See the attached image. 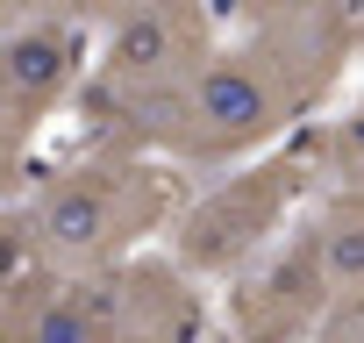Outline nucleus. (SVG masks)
<instances>
[{
    "instance_id": "423d86ee",
    "label": "nucleus",
    "mask_w": 364,
    "mask_h": 343,
    "mask_svg": "<svg viewBox=\"0 0 364 343\" xmlns=\"http://www.w3.org/2000/svg\"><path fill=\"white\" fill-rule=\"evenodd\" d=\"M336 272L307 229V208L300 222L257 258L243 265L229 286H222V322H229V343H314L328 300H336Z\"/></svg>"
},
{
    "instance_id": "39448f33",
    "label": "nucleus",
    "mask_w": 364,
    "mask_h": 343,
    "mask_svg": "<svg viewBox=\"0 0 364 343\" xmlns=\"http://www.w3.org/2000/svg\"><path fill=\"white\" fill-rule=\"evenodd\" d=\"M93 79V29L65 22V15H8L0 36V136H8V172L22 186L29 143L43 136V122L79 100Z\"/></svg>"
},
{
    "instance_id": "f03ea898",
    "label": "nucleus",
    "mask_w": 364,
    "mask_h": 343,
    "mask_svg": "<svg viewBox=\"0 0 364 343\" xmlns=\"http://www.w3.org/2000/svg\"><path fill=\"white\" fill-rule=\"evenodd\" d=\"M314 107L300 100V86L286 79V65L250 36H222L208 51V65L171 86L157 107H143L114 143H136V150H157L171 157L178 172H229L243 157H264L279 136H293Z\"/></svg>"
},
{
    "instance_id": "1a4fd4ad",
    "label": "nucleus",
    "mask_w": 364,
    "mask_h": 343,
    "mask_svg": "<svg viewBox=\"0 0 364 343\" xmlns=\"http://www.w3.org/2000/svg\"><path fill=\"white\" fill-rule=\"evenodd\" d=\"M215 8H222L236 29H272V22H293V15L336 8V0H215Z\"/></svg>"
},
{
    "instance_id": "6e6552de",
    "label": "nucleus",
    "mask_w": 364,
    "mask_h": 343,
    "mask_svg": "<svg viewBox=\"0 0 364 343\" xmlns=\"http://www.w3.org/2000/svg\"><path fill=\"white\" fill-rule=\"evenodd\" d=\"M314 136V172H321V194H364V93L328 115Z\"/></svg>"
},
{
    "instance_id": "7ed1b4c3",
    "label": "nucleus",
    "mask_w": 364,
    "mask_h": 343,
    "mask_svg": "<svg viewBox=\"0 0 364 343\" xmlns=\"http://www.w3.org/2000/svg\"><path fill=\"white\" fill-rule=\"evenodd\" d=\"M321 194V172H314V136H293V143H272L264 157H243L229 164L215 186L186 194L178 222L164 229L171 236V258L200 272L208 286H229L243 265H257L293 222L300 208Z\"/></svg>"
},
{
    "instance_id": "20e7f679",
    "label": "nucleus",
    "mask_w": 364,
    "mask_h": 343,
    "mask_svg": "<svg viewBox=\"0 0 364 343\" xmlns=\"http://www.w3.org/2000/svg\"><path fill=\"white\" fill-rule=\"evenodd\" d=\"M222 8L215 0H136L122 8L100 43H93V79H86V136H122L143 107H157L171 86H186L208 51L222 43Z\"/></svg>"
},
{
    "instance_id": "f257e3e1",
    "label": "nucleus",
    "mask_w": 364,
    "mask_h": 343,
    "mask_svg": "<svg viewBox=\"0 0 364 343\" xmlns=\"http://www.w3.org/2000/svg\"><path fill=\"white\" fill-rule=\"evenodd\" d=\"M186 186L178 164L114 136H86L72 164H58L50 179L8 208V272L43 265V272H100L136 258L157 229L178 222Z\"/></svg>"
},
{
    "instance_id": "0eeeda50",
    "label": "nucleus",
    "mask_w": 364,
    "mask_h": 343,
    "mask_svg": "<svg viewBox=\"0 0 364 343\" xmlns=\"http://www.w3.org/2000/svg\"><path fill=\"white\" fill-rule=\"evenodd\" d=\"M107 343H200L208 329V279L186 272L171 250H136L122 265L86 272Z\"/></svg>"
},
{
    "instance_id": "9d476101",
    "label": "nucleus",
    "mask_w": 364,
    "mask_h": 343,
    "mask_svg": "<svg viewBox=\"0 0 364 343\" xmlns=\"http://www.w3.org/2000/svg\"><path fill=\"white\" fill-rule=\"evenodd\" d=\"M314 343H364V279H350V286L328 300V315H321Z\"/></svg>"
}]
</instances>
